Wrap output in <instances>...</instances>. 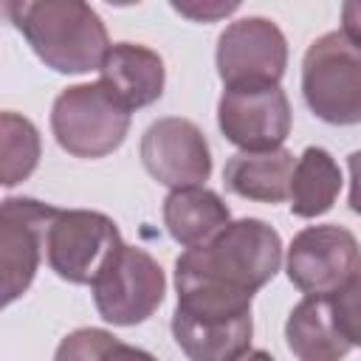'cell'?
<instances>
[{
  "label": "cell",
  "mask_w": 361,
  "mask_h": 361,
  "mask_svg": "<svg viewBox=\"0 0 361 361\" xmlns=\"http://www.w3.org/2000/svg\"><path fill=\"white\" fill-rule=\"evenodd\" d=\"M3 11L37 59L56 73L99 71L110 51L102 17L82 0H17Z\"/></svg>",
  "instance_id": "6da1fadb"
},
{
  "label": "cell",
  "mask_w": 361,
  "mask_h": 361,
  "mask_svg": "<svg viewBox=\"0 0 361 361\" xmlns=\"http://www.w3.org/2000/svg\"><path fill=\"white\" fill-rule=\"evenodd\" d=\"M282 265V240L259 217L231 220L214 240L175 259V285L212 282L243 293L265 288Z\"/></svg>",
  "instance_id": "7a4b0ae2"
},
{
  "label": "cell",
  "mask_w": 361,
  "mask_h": 361,
  "mask_svg": "<svg viewBox=\"0 0 361 361\" xmlns=\"http://www.w3.org/2000/svg\"><path fill=\"white\" fill-rule=\"evenodd\" d=\"M178 288L172 336L189 361H234L251 350V299L234 288L186 282Z\"/></svg>",
  "instance_id": "3957f363"
},
{
  "label": "cell",
  "mask_w": 361,
  "mask_h": 361,
  "mask_svg": "<svg viewBox=\"0 0 361 361\" xmlns=\"http://www.w3.org/2000/svg\"><path fill=\"white\" fill-rule=\"evenodd\" d=\"M302 96L324 124H361V48L341 31L316 37L302 59Z\"/></svg>",
  "instance_id": "277c9868"
},
{
  "label": "cell",
  "mask_w": 361,
  "mask_h": 361,
  "mask_svg": "<svg viewBox=\"0 0 361 361\" xmlns=\"http://www.w3.org/2000/svg\"><path fill=\"white\" fill-rule=\"evenodd\" d=\"M130 110L116 102L102 82L68 85L51 107V133L73 158H104L130 133Z\"/></svg>",
  "instance_id": "5b68a950"
},
{
  "label": "cell",
  "mask_w": 361,
  "mask_h": 361,
  "mask_svg": "<svg viewBox=\"0 0 361 361\" xmlns=\"http://www.w3.org/2000/svg\"><path fill=\"white\" fill-rule=\"evenodd\" d=\"M121 245L118 226L90 209H56L45 228L48 268L71 285H93Z\"/></svg>",
  "instance_id": "8992f818"
},
{
  "label": "cell",
  "mask_w": 361,
  "mask_h": 361,
  "mask_svg": "<svg viewBox=\"0 0 361 361\" xmlns=\"http://www.w3.org/2000/svg\"><path fill=\"white\" fill-rule=\"evenodd\" d=\"M99 316L116 327L147 322L164 302V268L138 245H121L90 285Z\"/></svg>",
  "instance_id": "52a82bcc"
},
{
  "label": "cell",
  "mask_w": 361,
  "mask_h": 361,
  "mask_svg": "<svg viewBox=\"0 0 361 361\" xmlns=\"http://www.w3.org/2000/svg\"><path fill=\"white\" fill-rule=\"evenodd\" d=\"M285 271L305 296H336L361 276V245L338 223L307 226L290 240Z\"/></svg>",
  "instance_id": "ba28073f"
},
{
  "label": "cell",
  "mask_w": 361,
  "mask_h": 361,
  "mask_svg": "<svg viewBox=\"0 0 361 361\" xmlns=\"http://www.w3.org/2000/svg\"><path fill=\"white\" fill-rule=\"evenodd\" d=\"M226 90L279 85L288 68V39L268 17H243L226 25L214 51Z\"/></svg>",
  "instance_id": "9c48e42d"
},
{
  "label": "cell",
  "mask_w": 361,
  "mask_h": 361,
  "mask_svg": "<svg viewBox=\"0 0 361 361\" xmlns=\"http://www.w3.org/2000/svg\"><path fill=\"white\" fill-rule=\"evenodd\" d=\"M293 124L290 102L279 85L223 90L217 102V127L240 152L279 149Z\"/></svg>",
  "instance_id": "30bf717a"
},
{
  "label": "cell",
  "mask_w": 361,
  "mask_h": 361,
  "mask_svg": "<svg viewBox=\"0 0 361 361\" xmlns=\"http://www.w3.org/2000/svg\"><path fill=\"white\" fill-rule=\"evenodd\" d=\"M144 169L169 189L203 186L212 175V149L203 130L180 116L152 121L141 135Z\"/></svg>",
  "instance_id": "8fae6325"
},
{
  "label": "cell",
  "mask_w": 361,
  "mask_h": 361,
  "mask_svg": "<svg viewBox=\"0 0 361 361\" xmlns=\"http://www.w3.org/2000/svg\"><path fill=\"white\" fill-rule=\"evenodd\" d=\"M56 206L34 197H6L0 206V271H3V305L20 299L45 254V228Z\"/></svg>",
  "instance_id": "7c38bea8"
},
{
  "label": "cell",
  "mask_w": 361,
  "mask_h": 361,
  "mask_svg": "<svg viewBox=\"0 0 361 361\" xmlns=\"http://www.w3.org/2000/svg\"><path fill=\"white\" fill-rule=\"evenodd\" d=\"M99 82L116 102H121L133 113L149 107L164 96L166 68L164 59L147 45L113 42L99 68Z\"/></svg>",
  "instance_id": "4fadbf2b"
},
{
  "label": "cell",
  "mask_w": 361,
  "mask_h": 361,
  "mask_svg": "<svg viewBox=\"0 0 361 361\" xmlns=\"http://www.w3.org/2000/svg\"><path fill=\"white\" fill-rule=\"evenodd\" d=\"M293 169L296 158L285 147L268 152H234L226 161L223 183L237 197L274 206L290 197Z\"/></svg>",
  "instance_id": "5bb4252c"
},
{
  "label": "cell",
  "mask_w": 361,
  "mask_h": 361,
  "mask_svg": "<svg viewBox=\"0 0 361 361\" xmlns=\"http://www.w3.org/2000/svg\"><path fill=\"white\" fill-rule=\"evenodd\" d=\"M161 214L169 237L183 248L206 245L231 223V212L223 197L206 186L172 189L164 197Z\"/></svg>",
  "instance_id": "9a60e30c"
},
{
  "label": "cell",
  "mask_w": 361,
  "mask_h": 361,
  "mask_svg": "<svg viewBox=\"0 0 361 361\" xmlns=\"http://www.w3.org/2000/svg\"><path fill=\"white\" fill-rule=\"evenodd\" d=\"M285 338L296 361H344L353 350L336 324L330 296H305L288 313Z\"/></svg>",
  "instance_id": "2e32d148"
},
{
  "label": "cell",
  "mask_w": 361,
  "mask_h": 361,
  "mask_svg": "<svg viewBox=\"0 0 361 361\" xmlns=\"http://www.w3.org/2000/svg\"><path fill=\"white\" fill-rule=\"evenodd\" d=\"M341 192V169L324 147H307L296 158L290 180V212L296 217L313 220L333 209Z\"/></svg>",
  "instance_id": "e0dca14e"
},
{
  "label": "cell",
  "mask_w": 361,
  "mask_h": 361,
  "mask_svg": "<svg viewBox=\"0 0 361 361\" xmlns=\"http://www.w3.org/2000/svg\"><path fill=\"white\" fill-rule=\"evenodd\" d=\"M39 152V130L25 116L6 110L0 116V183L6 189L23 183L37 169Z\"/></svg>",
  "instance_id": "ac0fdd59"
},
{
  "label": "cell",
  "mask_w": 361,
  "mask_h": 361,
  "mask_svg": "<svg viewBox=\"0 0 361 361\" xmlns=\"http://www.w3.org/2000/svg\"><path fill=\"white\" fill-rule=\"evenodd\" d=\"M116 344L118 338L102 327H79L59 341L54 361H104Z\"/></svg>",
  "instance_id": "d6986e66"
},
{
  "label": "cell",
  "mask_w": 361,
  "mask_h": 361,
  "mask_svg": "<svg viewBox=\"0 0 361 361\" xmlns=\"http://www.w3.org/2000/svg\"><path fill=\"white\" fill-rule=\"evenodd\" d=\"M330 305H333V316L341 336L353 347H361V276L353 279L336 296H330Z\"/></svg>",
  "instance_id": "ffe728a7"
},
{
  "label": "cell",
  "mask_w": 361,
  "mask_h": 361,
  "mask_svg": "<svg viewBox=\"0 0 361 361\" xmlns=\"http://www.w3.org/2000/svg\"><path fill=\"white\" fill-rule=\"evenodd\" d=\"M172 8L195 23H212L226 14H234L240 8V3H172Z\"/></svg>",
  "instance_id": "44dd1931"
},
{
  "label": "cell",
  "mask_w": 361,
  "mask_h": 361,
  "mask_svg": "<svg viewBox=\"0 0 361 361\" xmlns=\"http://www.w3.org/2000/svg\"><path fill=\"white\" fill-rule=\"evenodd\" d=\"M341 34L361 48V0H347L341 6Z\"/></svg>",
  "instance_id": "7402d4cb"
},
{
  "label": "cell",
  "mask_w": 361,
  "mask_h": 361,
  "mask_svg": "<svg viewBox=\"0 0 361 361\" xmlns=\"http://www.w3.org/2000/svg\"><path fill=\"white\" fill-rule=\"evenodd\" d=\"M347 166H350V209L361 214V149L347 155Z\"/></svg>",
  "instance_id": "603a6c76"
},
{
  "label": "cell",
  "mask_w": 361,
  "mask_h": 361,
  "mask_svg": "<svg viewBox=\"0 0 361 361\" xmlns=\"http://www.w3.org/2000/svg\"><path fill=\"white\" fill-rule=\"evenodd\" d=\"M234 361H276L271 353H265V350H245L240 358H234Z\"/></svg>",
  "instance_id": "cb8c5ba5"
}]
</instances>
